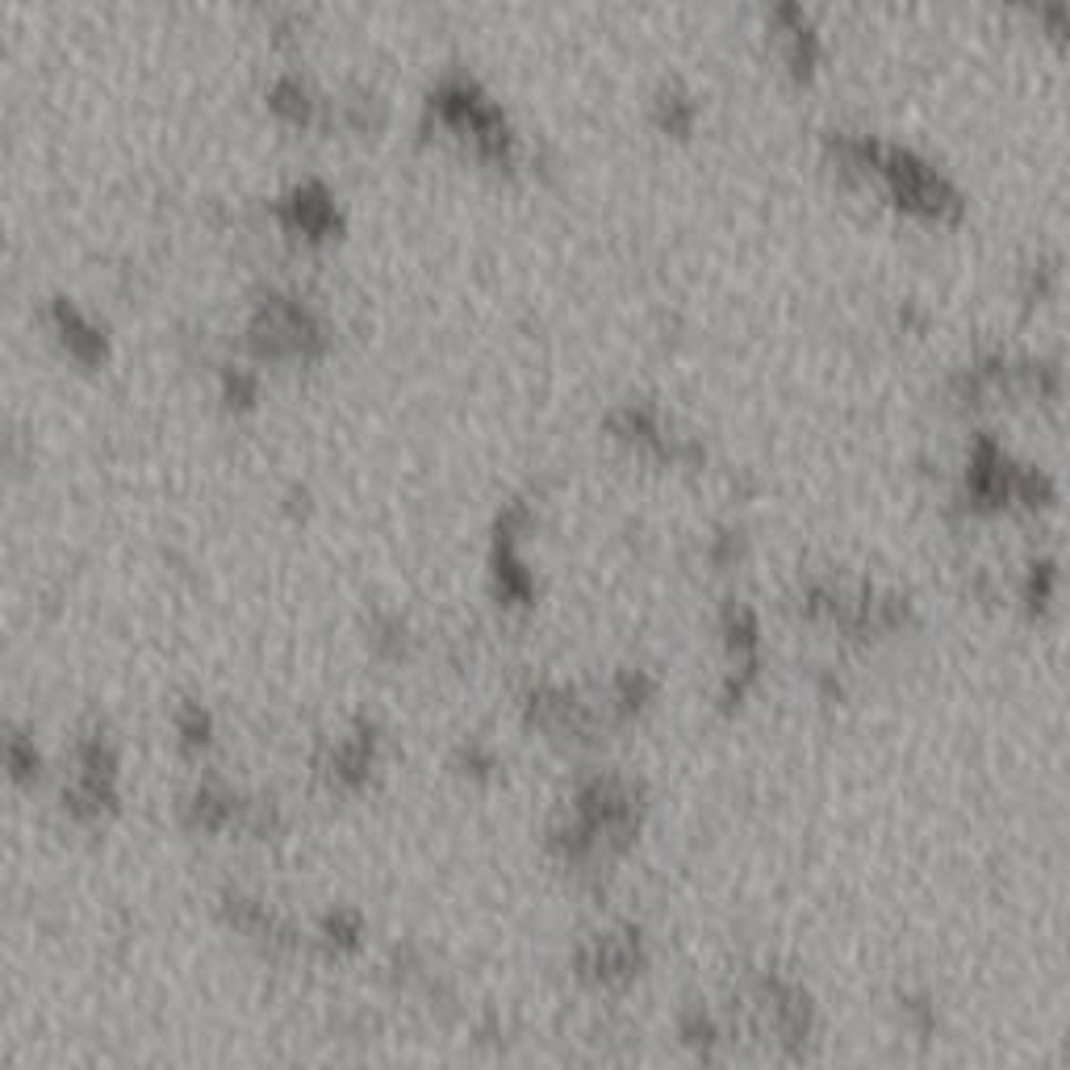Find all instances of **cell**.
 Wrapping results in <instances>:
<instances>
[{
  "mask_svg": "<svg viewBox=\"0 0 1070 1070\" xmlns=\"http://www.w3.org/2000/svg\"><path fill=\"white\" fill-rule=\"evenodd\" d=\"M281 214H284V223L293 226V230H302V235H326L331 223H335V205H331V197H326L318 184L298 188V193L284 202Z\"/></svg>",
  "mask_w": 1070,
  "mask_h": 1070,
  "instance_id": "1",
  "label": "cell"
},
{
  "mask_svg": "<svg viewBox=\"0 0 1070 1070\" xmlns=\"http://www.w3.org/2000/svg\"><path fill=\"white\" fill-rule=\"evenodd\" d=\"M55 326H60V335H63V344L72 347L80 360H97L105 352V339H101V331L97 326L88 323L84 318L80 310L76 305H67V302H55Z\"/></svg>",
  "mask_w": 1070,
  "mask_h": 1070,
  "instance_id": "2",
  "label": "cell"
},
{
  "mask_svg": "<svg viewBox=\"0 0 1070 1070\" xmlns=\"http://www.w3.org/2000/svg\"><path fill=\"white\" fill-rule=\"evenodd\" d=\"M272 109H281L284 118H293V121L310 118V93H305V84L293 80V76L277 84V88H272Z\"/></svg>",
  "mask_w": 1070,
  "mask_h": 1070,
  "instance_id": "3",
  "label": "cell"
},
{
  "mask_svg": "<svg viewBox=\"0 0 1070 1070\" xmlns=\"http://www.w3.org/2000/svg\"><path fill=\"white\" fill-rule=\"evenodd\" d=\"M657 109H661V126H666V130H690V121H694V105H690V97H682V93H666V97L657 101Z\"/></svg>",
  "mask_w": 1070,
  "mask_h": 1070,
  "instance_id": "4",
  "label": "cell"
}]
</instances>
